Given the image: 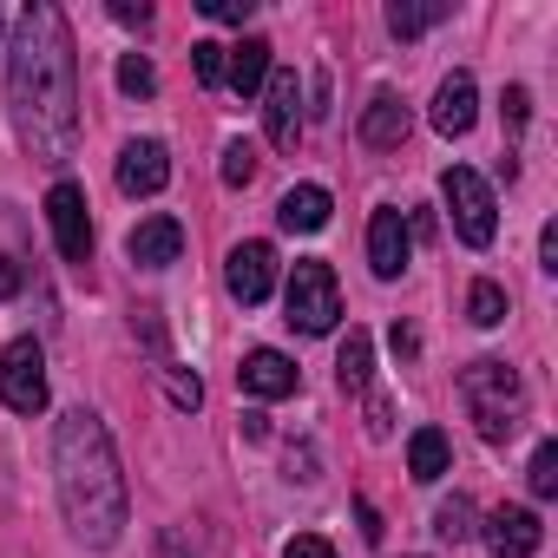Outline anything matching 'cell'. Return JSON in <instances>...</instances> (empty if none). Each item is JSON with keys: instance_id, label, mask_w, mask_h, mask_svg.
Instances as JSON below:
<instances>
[{"instance_id": "cell-1", "label": "cell", "mask_w": 558, "mask_h": 558, "mask_svg": "<svg viewBox=\"0 0 558 558\" xmlns=\"http://www.w3.org/2000/svg\"><path fill=\"white\" fill-rule=\"evenodd\" d=\"M8 112L21 145L40 165H66L80 145V66H73V34L60 8H27L14 53H8Z\"/></svg>"}, {"instance_id": "cell-2", "label": "cell", "mask_w": 558, "mask_h": 558, "mask_svg": "<svg viewBox=\"0 0 558 558\" xmlns=\"http://www.w3.org/2000/svg\"><path fill=\"white\" fill-rule=\"evenodd\" d=\"M53 480H60V512L80 545L106 551L125 532V473L112 453V434L93 408H66L53 427Z\"/></svg>"}, {"instance_id": "cell-3", "label": "cell", "mask_w": 558, "mask_h": 558, "mask_svg": "<svg viewBox=\"0 0 558 558\" xmlns=\"http://www.w3.org/2000/svg\"><path fill=\"white\" fill-rule=\"evenodd\" d=\"M460 395H466V414L480 421V434H486L493 447L519 427V408H525L519 368H506V362H473V368L460 375Z\"/></svg>"}, {"instance_id": "cell-4", "label": "cell", "mask_w": 558, "mask_h": 558, "mask_svg": "<svg viewBox=\"0 0 558 558\" xmlns=\"http://www.w3.org/2000/svg\"><path fill=\"white\" fill-rule=\"evenodd\" d=\"M440 197H447V210H453V230H460L473 250H486V243H493V230H499L493 184H486L473 165H447V171H440Z\"/></svg>"}, {"instance_id": "cell-5", "label": "cell", "mask_w": 558, "mask_h": 558, "mask_svg": "<svg viewBox=\"0 0 558 558\" xmlns=\"http://www.w3.org/2000/svg\"><path fill=\"white\" fill-rule=\"evenodd\" d=\"M342 323V290H336V269L329 263H296V276H290V329H303V336H329Z\"/></svg>"}, {"instance_id": "cell-6", "label": "cell", "mask_w": 558, "mask_h": 558, "mask_svg": "<svg viewBox=\"0 0 558 558\" xmlns=\"http://www.w3.org/2000/svg\"><path fill=\"white\" fill-rule=\"evenodd\" d=\"M0 401L14 414H40L47 408V355L34 336H14L8 355H0Z\"/></svg>"}, {"instance_id": "cell-7", "label": "cell", "mask_w": 558, "mask_h": 558, "mask_svg": "<svg viewBox=\"0 0 558 558\" xmlns=\"http://www.w3.org/2000/svg\"><path fill=\"white\" fill-rule=\"evenodd\" d=\"M47 223H53V243H60L66 263H86L93 256V217H86V191L73 178H60L47 191Z\"/></svg>"}, {"instance_id": "cell-8", "label": "cell", "mask_w": 558, "mask_h": 558, "mask_svg": "<svg viewBox=\"0 0 558 558\" xmlns=\"http://www.w3.org/2000/svg\"><path fill=\"white\" fill-rule=\"evenodd\" d=\"M263 132L276 151H296V132H303V86L296 73H269L263 80Z\"/></svg>"}, {"instance_id": "cell-9", "label": "cell", "mask_w": 558, "mask_h": 558, "mask_svg": "<svg viewBox=\"0 0 558 558\" xmlns=\"http://www.w3.org/2000/svg\"><path fill=\"white\" fill-rule=\"evenodd\" d=\"M223 283H230V296H236L243 310L263 303V296L276 290V250H269V243H236L230 263H223Z\"/></svg>"}, {"instance_id": "cell-10", "label": "cell", "mask_w": 558, "mask_h": 558, "mask_svg": "<svg viewBox=\"0 0 558 558\" xmlns=\"http://www.w3.org/2000/svg\"><path fill=\"white\" fill-rule=\"evenodd\" d=\"M165 184H171V151L158 138H132L119 151V191L125 197H158Z\"/></svg>"}, {"instance_id": "cell-11", "label": "cell", "mask_w": 558, "mask_h": 558, "mask_svg": "<svg viewBox=\"0 0 558 558\" xmlns=\"http://www.w3.org/2000/svg\"><path fill=\"white\" fill-rule=\"evenodd\" d=\"M236 381H243V395H256V401H283V395H296V362H290L283 349H250L243 368H236Z\"/></svg>"}, {"instance_id": "cell-12", "label": "cell", "mask_w": 558, "mask_h": 558, "mask_svg": "<svg viewBox=\"0 0 558 558\" xmlns=\"http://www.w3.org/2000/svg\"><path fill=\"white\" fill-rule=\"evenodd\" d=\"M486 545H493L499 558H532V551L545 545V525H538L532 506H499V512L486 519Z\"/></svg>"}, {"instance_id": "cell-13", "label": "cell", "mask_w": 558, "mask_h": 558, "mask_svg": "<svg viewBox=\"0 0 558 558\" xmlns=\"http://www.w3.org/2000/svg\"><path fill=\"white\" fill-rule=\"evenodd\" d=\"M408 217L401 210H375L368 217V263H375V276H381V283H395V276L408 269Z\"/></svg>"}, {"instance_id": "cell-14", "label": "cell", "mask_w": 558, "mask_h": 558, "mask_svg": "<svg viewBox=\"0 0 558 558\" xmlns=\"http://www.w3.org/2000/svg\"><path fill=\"white\" fill-rule=\"evenodd\" d=\"M125 256H132L138 269H165V263H178V256H184V223H178V217H145V223L125 236Z\"/></svg>"}, {"instance_id": "cell-15", "label": "cell", "mask_w": 558, "mask_h": 558, "mask_svg": "<svg viewBox=\"0 0 558 558\" xmlns=\"http://www.w3.org/2000/svg\"><path fill=\"white\" fill-rule=\"evenodd\" d=\"M473 119H480V93H473V80H466V73L440 80V93H434V132H440V138H466Z\"/></svg>"}, {"instance_id": "cell-16", "label": "cell", "mask_w": 558, "mask_h": 558, "mask_svg": "<svg viewBox=\"0 0 558 558\" xmlns=\"http://www.w3.org/2000/svg\"><path fill=\"white\" fill-rule=\"evenodd\" d=\"M408 138V106L395 99V93H375L368 106H362V145H375V151H395Z\"/></svg>"}, {"instance_id": "cell-17", "label": "cell", "mask_w": 558, "mask_h": 558, "mask_svg": "<svg viewBox=\"0 0 558 558\" xmlns=\"http://www.w3.org/2000/svg\"><path fill=\"white\" fill-rule=\"evenodd\" d=\"M269 80V40H243V47H223V86L230 93H263Z\"/></svg>"}, {"instance_id": "cell-18", "label": "cell", "mask_w": 558, "mask_h": 558, "mask_svg": "<svg viewBox=\"0 0 558 558\" xmlns=\"http://www.w3.org/2000/svg\"><path fill=\"white\" fill-rule=\"evenodd\" d=\"M329 210H336V204H329V191H323V184H296L283 204H276V223L310 236V230H323V223H329Z\"/></svg>"}, {"instance_id": "cell-19", "label": "cell", "mask_w": 558, "mask_h": 558, "mask_svg": "<svg viewBox=\"0 0 558 558\" xmlns=\"http://www.w3.org/2000/svg\"><path fill=\"white\" fill-rule=\"evenodd\" d=\"M447 466H453V447H447V434H440V427H414V440H408V473H414L421 486H434Z\"/></svg>"}, {"instance_id": "cell-20", "label": "cell", "mask_w": 558, "mask_h": 558, "mask_svg": "<svg viewBox=\"0 0 558 558\" xmlns=\"http://www.w3.org/2000/svg\"><path fill=\"white\" fill-rule=\"evenodd\" d=\"M336 375H342V388H368V375H375V342H368L362 329H349V342H342V355H336Z\"/></svg>"}, {"instance_id": "cell-21", "label": "cell", "mask_w": 558, "mask_h": 558, "mask_svg": "<svg viewBox=\"0 0 558 558\" xmlns=\"http://www.w3.org/2000/svg\"><path fill=\"white\" fill-rule=\"evenodd\" d=\"M440 21H447L440 0H434V8H408V0H395V8H388V34H395V40H414V34H427V27H440Z\"/></svg>"}, {"instance_id": "cell-22", "label": "cell", "mask_w": 558, "mask_h": 558, "mask_svg": "<svg viewBox=\"0 0 558 558\" xmlns=\"http://www.w3.org/2000/svg\"><path fill=\"white\" fill-rule=\"evenodd\" d=\"M466 316H473L480 329H499V323H506V290H499V283H486V276H480V283L466 290Z\"/></svg>"}, {"instance_id": "cell-23", "label": "cell", "mask_w": 558, "mask_h": 558, "mask_svg": "<svg viewBox=\"0 0 558 558\" xmlns=\"http://www.w3.org/2000/svg\"><path fill=\"white\" fill-rule=\"evenodd\" d=\"M119 93H132V99H151V93H158V73H151L145 53H125V60H119Z\"/></svg>"}, {"instance_id": "cell-24", "label": "cell", "mask_w": 558, "mask_h": 558, "mask_svg": "<svg viewBox=\"0 0 558 558\" xmlns=\"http://www.w3.org/2000/svg\"><path fill=\"white\" fill-rule=\"evenodd\" d=\"M250 178H256V145H250V138H230V145H223V184L243 191Z\"/></svg>"}, {"instance_id": "cell-25", "label": "cell", "mask_w": 558, "mask_h": 558, "mask_svg": "<svg viewBox=\"0 0 558 558\" xmlns=\"http://www.w3.org/2000/svg\"><path fill=\"white\" fill-rule=\"evenodd\" d=\"M525 480H532V493H538V499H551V493H558V440H538V453H532Z\"/></svg>"}, {"instance_id": "cell-26", "label": "cell", "mask_w": 558, "mask_h": 558, "mask_svg": "<svg viewBox=\"0 0 558 558\" xmlns=\"http://www.w3.org/2000/svg\"><path fill=\"white\" fill-rule=\"evenodd\" d=\"M434 532H440V538H453V545H460V538H473V506H466L460 493H453V499H440V512H434Z\"/></svg>"}, {"instance_id": "cell-27", "label": "cell", "mask_w": 558, "mask_h": 558, "mask_svg": "<svg viewBox=\"0 0 558 558\" xmlns=\"http://www.w3.org/2000/svg\"><path fill=\"white\" fill-rule=\"evenodd\" d=\"M158 375H165V395H171L184 414H191V408H204V381H197V375H184V368H158Z\"/></svg>"}, {"instance_id": "cell-28", "label": "cell", "mask_w": 558, "mask_h": 558, "mask_svg": "<svg viewBox=\"0 0 558 558\" xmlns=\"http://www.w3.org/2000/svg\"><path fill=\"white\" fill-rule=\"evenodd\" d=\"M191 73H197L204 86H223V47H217V40H197V47H191Z\"/></svg>"}, {"instance_id": "cell-29", "label": "cell", "mask_w": 558, "mask_h": 558, "mask_svg": "<svg viewBox=\"0 0 558 558\" xmlns=\"http://www.w3.org/2000/svg\"><path fill=\"white\" fill-rule=\"evenodd\" d=\"M499 112H506V138H519L525 119H532V93H525V86H506V106H499Z\"/></svg>"}, {"instance_id": "cell-30", "label": "cell", "mask_w": 558, "mask_h": 558, "mask_svg": "<svg viewBox=\"0 0 558 558\" xmlns=\"http://www.w3.org/2000/svg\"><path fill=\"white\" fill-rule=\"evenodd\" d=\"M197 8H204L210 21H230V27H243V21H250V8H256V0H197Z\"/></svg>"}, {"instance_id": "cell-31", "label": "cell", "mask_w": 558, "mask_h": 558, "mask_svg": "<svg viewBox=\"0 0 558 558\" xmlns=\"http://www.w3.org/2000/svg\"><path fill=\"white\" fill-rule=\"evenodd\" d=\"M283 558H336V545H329V538H316V532H303V538H290V545H283Z\"/></svg>"}, {"instance_id": "cell-32", "label": "cell", "mask_w": 558, "mask_h": 558, "mask_svg": "<svg viewBox=\"0 0 558 558\" xmlns=\"http://www.w3.org/2000/svg\"><path fill=\"white\" fill-rule=\"evenodd\" d=\"M355 519H362V538H368V545H381V532H388V525H381V512H375L368 499H355Z\"/></svg>"}, {"instance_id": "cell-33", "label": "cell", "mask_w": 558, "mask_h": 558, "mask_svg": "<svg viewBox=\"0 0 558 558\" xmlns=\"http://www.w3.org/2000/svg\"><path fill=\"white\" fill-rule=\"evenodd\" d=\"M388 342H395V355H401V362H414V355H421V342H414V329H408V323H395V329H388Z\"/></svg>"}, {"instance_id": "cell-34", "label": "cell", "mask_w": 558, "mask_h": 558, "mask_svg": "<svg viewBox=\"0 0 558 558\" xmlns=\"http://www.w3.org/2000/svg\"><path fill=\"white\" fill-rule=\"evenodd\" d=\"M112 21H125V27H145V21H151V8H145V0H138V8H132V0H119V8H112Z\"/></svg>"}, {"instance_id": "cell-35", "label": "cell", "mask_w": 558, "mask_h": 558, "mask_svg": "<svg viewBox=\"0 0 558 558\" xmlns=\"http://www.w3.org/2000/svg\"><path fill=\"white\" fill-rule=\"evenodd\" d=\"M368 434H375V440H388V401H381V395L368 401Z\"/></svg>"}, {"instance_id": "cell-36", "label": "cell", "mask_w": 558, "mask_h": 558, "mask_svg": "<svg viewBox=\"0 0 558 558\" xmlns=\"http://www.w3.org/2000/svg\"><path fill=\"white\" fill-rule=\"evenodd\" d=\"M538 256H545V269H558V223H545V236H538Z\"/></svg>"}, {"instance_id": "cell-37", "label": "cell", "mask_w": 558, "mask_h": 558, "mask_svg": "<svg viewBox=\"0 0 558 558\" xmlns=\"http://www.w3.org/2000/svg\"><path fill=\"white\" fill-rule=\"evenodd\" d=\"M290 473L296 480H316V453H290Z\"/></svg>"}, {"instance_id": "cell-38", "label": "cell", "mask_w": 558, "mask_h": 558, "mask_svg": "<svg viewBox=\"0 0 558 558\" xmlns=\"http://www.w3.org/2000/svg\"><path fill=\"white\" fill-rule=\"evenodd\" d=\"M158 551H165V558H191V551H184V538H178V532H165V545H158Z\"/></svg>"}]
</instances>
